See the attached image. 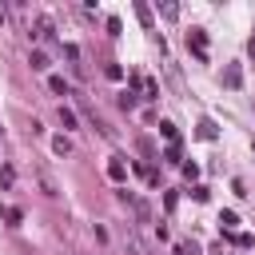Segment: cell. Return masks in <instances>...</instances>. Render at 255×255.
Returning <instances> with one entry per match:
<instances>
[{
	"label": "cell",
	"instance_id": "14",
	"mask_svg": "<svg viewBox=\"0 0 255 255\" xmlns=\"http://www.w3.org/2000/svg\"><path fill=\"white\" fill-rule=\"evenodd\" d=\"M60 124H64V128H76V112H72V108H60Z\"/></svg>",
	"mask_w": 255,
	"mask_h": 255
},
{
	"label": "cell",
	"instance_id": "12",
	"mask_svg": "<svg viewBox=\"0 0 255 255\" xmlns=\"http://www.w3.org/2000/svg\"><path fill=\"white\" fill-rule=\"evenodd\" d=\"M219 223H223V231H235V227H239V215H235V211H223Z\"/></svg>",
	"mask_w": 255,
	"mask_h": 255
},
{
	"label": "cell",
	"instance_id": "19",
	"mask_svg": "<svg viewBox=\"0 0 255 255\" xmlns=\"http://www.w3.org/2000/svg\"><path fill=\"white\" fill-rule=\"evenodd\" d=\"M159 12H163L167 20H175V16H179V4H159Z\"/></svg>",
	"mask_w": 255,
	"mask_h": 255
},
{
	"label": "cell",
	"instance_id": "13",
	"mask_svg": "<svg viewBox=\"0 0 255 255\" xmlns=\"http://www.w3.org/2000/svg\"><path fill=\"white\" fill-rule=\"evenodd\" d=\"M135 16H139L143 28H151V8H147V4H135Z\"/></svg>",
	"mask_w": 255,
	"mask_h": 255
},
{
	"label": "cell",
	"instance_id": "5",
	"mask_svg": "<svg viewBox=\"0 0 255 255\" xmlns=\"http://www.w3.org/2000/svg\"><path fill=\"white\" fill-rule=\"evenodd\" d=\"M108 175H112L116 183H124V175H128V163H124V155H112V163H108Z\"/></svg>",
	"mask_w": 255,
	"mask_h": 255
},
{
	"label": "cell",
	"instance_id": "26",
	"mask_svg": "<svg viewBox=\"0 0 255 255\" xmlns=\"http://www.w3.org/2000/svg\"><path fill=\"white\" fill-rule=\"evenodd\" d=\"M0 131H4V124H0Z\"/></svg>",
	"mask_w": 255,
	"mask_h": 255
},
{
	"label": "cell",
	"instance_id": "27",
	"mask_svg": "<svg viewBox=\"0 0 255 255\" xmlns=\"http://www.w3.org/2000/svg\"><path fill=\"white\" fill-rule=\"evenodd\" d=\"M251 147H255V143H251Z\"/></svg>",
	"mask_w": 255,
	"mask_h": 255
},
{
	"label": "cell",
	"instance_id": "2",
	"mask_svg": "<svg viewBox=\"0 0 255 255\" xmlns=\"http://www.w3.org/2000/svg\"><path fill=\"white\" fill-rule=\"evenodd\" d=\"M52 32H56L52 16H36V20H32V36H36V40H52Z\"/></svg>",
	"mask_w": 255,
	"mask_h": 255
},
{
	"label": "cell",
	"instance_id": "3",
	"mask_svg": "<svg viewBox=\"0 0 255 255\" xmlns=\"http://www.w3.org/2000/svg\"><path fill=\"white\" fill-rule=\"evenodd\" d=\"M28 64H32V72H48V64H52V60H48V52H44V48H32Z\"/></svg>",
	"mask_w": 255,
	"mask_h": 255
},
{
	"label": "cell",
	"instance_id": "20",
	"mask_svg": "<svg viewBox=\"0 0 255 255\" xmlns=\"http://www.w3.org/2000/svg\"><path fill=\"white\" fill-rule=\"evenodd\" d=\"M120 108H124V112H131V108H135V96H131V92H124V96H120Z\"/></svg>",
	"mask_w": 255,
	"mask_h": 255
},
{
	"label": "cell",
	"instance_id": "18",
	"mask_svg": "<svg viewBox=\"0 0 255 255\" xmlns=\"http://www.w3.org/2000/svg\"><path fill=\"white\" fill-rule=\"evenodd\" d=\"M231 239H235V247H255V239H251L247 231H239V235H231Z\"/></svg>",
	"mask_w": 255,
	"mask_h": 255
},
{
	"label": "cell",
	"instance_id": "22",
	"mask_svg": "<svg viewBox=\"0 0 255 255\" xmlns=\"http://www.w3.org/2000/svg\"><path fill=\"white\" fill-rule=\"evenodd\" d=\"M143 92H147V100H155V96H159V88H155V80H143Z\"/></svg>",
	"mask_w": 255,
	"mask_h": 255
},
{
	"label": "cell",
	"instance_id": "4",
	"mask_svg": "<svg viewBox=\"0 0 255 255\" xmlns=\"http://www.w3.org/2000/svg\"><path fill=\"white\" fill-rule=\"evenodd\" d=\"M223 84H227V88H239V84H243V68H239V64H227V68H223Z\"/></svg>",
	"mask_w": 255,
	"mask_h": 255
},
{
	"label": "cell",
	"instance_id": "21",
	"mask_svg": "<svg viewBox=\"0 0 255 255\" xmlns=\"http://www.w3.org/2000/svg\"><path fill=\"white\" fill-rule=\"evenodd\" d=\"M104 72H108V80H120V76H124V68H120V64H108Z\"/></svg>",
	"mask_w": 255,
	"mask_h": 255
},
{
	"label": "cell",
	"instance_id": "1",
	"mask_svg": "<svg viewBox=\"0 0 255 255\" xmlns=\"http://www.w3.org/2000/svg\"><path fill=\"white\" fill-rule=\"evenodd\" d=\"M187 48L195 52V60H199V64L207 60V36H203L199 28H191V32H187Z\"/></svg>",
	"mask_w": 255,
	"mask_h": 255
},
{
	"label": "cell",
	"instance_id": "15",
	"mask_svg": "<svg viewBox=\"0 0 255 255\" xmlns=\"http://www.w3.org/2000/svg\"><path fill=\"white\" fill-rule=\"evenodd\" d=\"M163 159H167V163H179V143H167V147H163Z\"/></svg>",
	"mask_w": 255,
	"mask_h": 255
},
{
	"label": "cell",
	"instance_id": "17",
	"mask_svg": "<svg viewBox=\"0 0 255 255\" xmlns=\"http://www.w3.org/2000/svg\"><path fill=\"white\" fill-rule=\"evenodd\" d=\"M0 183L12 187V183H16V171H12V167H0Z\"/></svg>",
	"mask_w": 255,
	"mask_h": 255
},
{
	"label": "cell",
	"instance_id": "6",
	"mask_svg": "<svg viewBox=\"0 0 255 255\" xmlns=\"http://www.w3.org/2000/svg\"><path fill=\"white\" fill-rule=\"evenodd\" d=\"M159 135H163L167 143H179V131H175V124H171V120H159Z\"/></svg>",
	"mask_w": 255,
	"mask_h": 255
},
{
	"label": "cell",
	"instance_id": "25",
	"mask_svg": "<svg viewBox=\"0 0 255 255\" xmlns=\"http://www.w3.org/2000/svg\"><path fill=\"white\" fill-rule=\"evenodd\" d=\"M247 52H251V60H255V40H251V44H247Z\"/></svg>",
	"mask_w": 255,
	"mask_h": 255
},
{
	"label": "cell",
	"instance_id": "16",
	"mask_svg": "<svg viewBox=\"0 0 255 255\" xmlns=\"http://www.w3.org/2000/svg\"><path fill=\"white\" fill-rule=\"evenodd\" d=\"M108 32L120 36V32H124V20H120V16H108Z\"/></svg>",
	"mask_w": 255,
	"mask_h": 255
},
{
	"label": "cell",
	"instance_id": "23",
	"mask_svg": "<svg viewBox=\"0 0 255 255\" xmlns=\"http://www.w3.org/2000/svg\"><path fill=\"white\" fill-rule=\"evenodd\" d=\"M175 255H195V247L191 243H175Z\"/></svg>",
	"mask_w": 255,
	"mask_h": 255
},
{
	"label": "cell",
	"instance_id": "8",
	"mask_svg": "<svg viewBox=\"0 0 255 255\" xmlns=\"http://www.w3.org/2000/svg\"><path fill=\"white\" fill-rule=\"evenodd\" d=\"M0 215H4V219H8L12 227H16L20 219H24V211H20V207H12V203H4V207H0Z\"/></svg>",
	"mask_w": 255,
	"mask_h": 255
},
{
	"label": "cell",
	"instance_id": "9",
	"mask_svg": "<svg viewBox=\"0 0 255 255\" xmlns=\"http://www.w3.org/2000/svg\"><path fill=\"white\" fill-rule=\"evenodd\" d=\"M48 88H52L56 96H68V80H64V76H48Z\"/></svg>",
	"mask_w": 255,
	"mask_h": 255
},
{
	"label": "cell",
	"instance_id": "11",
	"mask_svg": "<svg viewBox=\"0 0 255 255\" xmlns=\"http://www.w3.org/2000/svg\"><path fill=\"white\" fill-rule=\"evenodd\" d=\"M131 207H135V215H139V223H151V207H147L143 199H135Z\"/></svg>",
	"mask_w": 255,
	"mask_h": 255
},
{
	"label": "cell",
	"instance_id": "10",
	"mask_svg": "<svg viewBox=\"0 0 255 255\" xmlns=\"http://www.w3.org/2000/svg\"><path fill=\"white\" fill-rule=\"evenodd\" d=\"M52 151H56V155H68V151H72V139H68V135H56V139H52Z\"/></svg>",
	"mask_w": 255,
	"mask_h": 255
},
{
	"label": "cell",
	"instance_id": "7",
	"mask_svg": "<svg viewBox=\"0 0 255 255\" xmlns=\"http://www.w3.org/2000/svg\"><path fill=\"white\" fill-rule=\"evenodd\" d=\"M215 135H219L215 120H199V139H215Z\"/></svg>",
	"mask_w": 255,
	"mask_h": 255
},
{
	"label": "cell",
	"instance_id": "24",
	"mask_svg": "<svg viewBox=\"0 0 255 255\" xmlns=\"http://www.w3.org/2000/svg\"><path fill=\"white\" fill-rule=\"evenodd\" d=\"M0 20H8V8H4V4H0Z\"/></svg>",
	"mask_w": 255,
	"mask_h": 255
}]
</instances>
